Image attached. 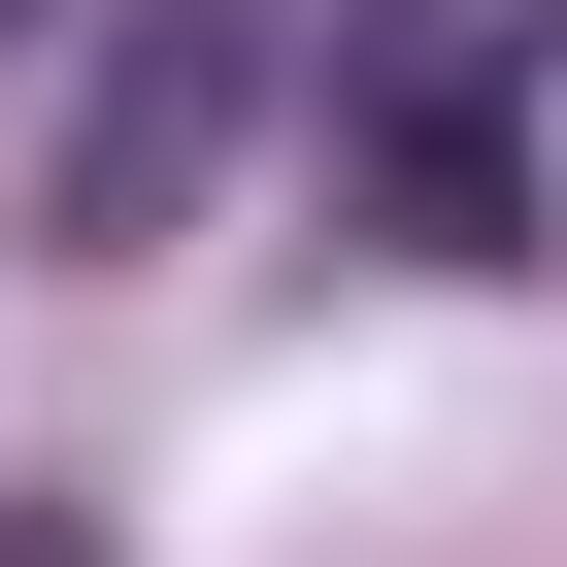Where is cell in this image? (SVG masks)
Listing matches in <instances>:
<instances>
[{
  "label": "cell",
  "mask_w": 567,
  "mask_h": 567,
  "mask_svg": "<svg viewBox=\"0 0 567 567\" xmlns=\"http://www.w3.org/2000/svg\"><path fill=\"white\" fill-rule=\"evenodd\" d=\"M0 34H34V0H0Z\"/></svg>",
  "instance_id": "4"
},
{
  "label": "cell",
  "mask_w": 567,
  "mask_h": 567,
  "mask_svg": "<svg viewBox=\"0 0 567 567\" xmlns=\"http://www.w3.org/2000/svg\"><path fill=\"white\" fill-rule=\"evenodd\" d=\"M0 567H101V534H0Z\"/></svg>",
  "instance_id": "3"
},
{
  "label": "cell",
  "mask_w": 567,
  "mask_h": 567,
  "mask_svg": "<svg viewBox=\"0 0 567 567\" xmlns=\"http://www.w3.org/2000/svg\"><path fill=\"white\" fill-rule=\"evenodd\" d=\"M534 34H567V0H534ZM534 34H501V68H401V134H368L434 267H534Z\"/></svg>",
  "instance_id": "2"
},
{
  "label": "cell",
  "mask_w": 567,
  "mask_h": 567,
  "mask_svg": "<svg viewBox=\"0 0 567 567\" xmlns=\"http://www.w3.org/2000/svg\"><path fill=\"white\" fill-rule=\"evenodd\" d=\"M267 134V0H101V68H68V267H167L200 234V167Z\"/></svg>",
  "instance_id": "1"
}]
</instances>
